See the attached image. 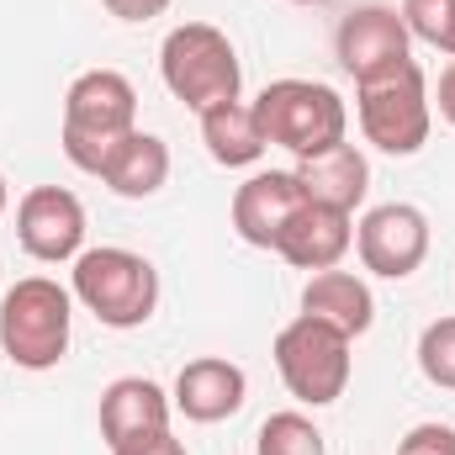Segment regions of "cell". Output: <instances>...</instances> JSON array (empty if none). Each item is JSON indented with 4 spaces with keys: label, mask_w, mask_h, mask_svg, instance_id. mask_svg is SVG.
Wrapping results in <instances>:
<instances>
[{
    "label": "cell",
    "mask_w": 455,
    "mask_h": 455,
    "mask_svg": "<svg viewBox=\"0 0 455 455\" xmlns=\"http://www.w3.org/2000/svg\"><path fill=\"white\" fill-rule=\"evenodd\" d=\"M419 371H424L435 387L455 392V318H435V323L419 334Z\"/></svg>",
    "instance_id": "obj_21"
},
{
    "label": "cell",
    "mask_w": 455,
    "mask_h": 455,
    "mask_svg": "<svg viewBox=\"0 0 455 455\" xmlns=\"http://www.w3.org/2000/svg\"><path fill=\"white\" fill-rule=\"evenodd\" d=\"M355 112H360V132H365V143H376L381 154H397V159L419 154V148L429 143V122H435L424 69L408 59V64H397V69L365 80Z\"/></svg>",
    "instance_id": "obj_6"
},
{
    "label": "cell",
    "mask_w": 455,
    "mask_h": 455,
    "mask_svg": "<svg viewBox=\"0 0 455 455\" xmlns=\"http://www.w3.org/2000/svg\"><path fill=\"white\" fill-rule=\"evenodd\" d=\"M302 202H307V196H302V186H297L291 170H259V175H249V180L233 191V228H238L243 243L275 249L281 228L297 218Z\"/></svg>",
    "instance_id": "obj_11"
},
{
    "label": "cell",
    "mask_w": 455,
    "mask_h": 455,
    "mask_svg": "<svg viewBox=\"0 0 455 455\" xmlns=\"http://www.w3.org/2000/svg\"><path fill=\"white\" fill-rule=\"evenodd\" d=\"M159 75H164L170 96L186 101L196 116L223 107V101H238V85H243V69H238V53H233L228 32L207 27V21H186L164 37Z\"/></svg>",
    "instance_id": "obj_3"
},
{
    "label": "cell",
    "mask_w": 455,
    "mask_h": 455,
    "mask_svg": "<svg viewBox=\"0 0 455 455\" xmlns=\"http://www.w3.org/2000/svg\"><path fill=\"white\" fill-rule=\"evenodd\" d=\"M243 397H249L243 371H238L233 360H223V355H202V360L180 365L170 403H175L191 424H223V419H233V413L243 408Z\"/></svg>",
    "instance_id": "obj_13"
},
{
    "label": "cell",
    "mask_w": 455,
    "mask_h": 455,
    "mask_svg": "<svg viewBox=\"0 0 455 455\" xmlns=\"http://www.w3.org/2000/svg\"><path fill=\"white\" fill-rule=\"evenodd\" d=\"M297 5H323V0H297Z\"/></svg>",
    "instance_id": "obj_27"
},
{
    "label": "cell",
    "mask_w": 455,
    "mask_h": 455,
    "mask_svg": "<svg viewBox=\"0 0 455 455\" xmlns=\"http://www.w3.org/2000/svg\"><path fill=\"white\" fill-rule=\"evenodd\" d=\"M291 175H297V186H302L307 202L334 207V212H349V218H355V207H360L365 191H371V164H365V154H360L355 143H334V148H318V154L297 159Z\"/></svg>",
    "instance_id": "obj_14"
},
{
    "label": "cell",
    "mask_w": 455,
    "mask_h": 455,
    "mask_svg": "<svg viewBox=\"0 0 455 455\" xmlns=\"http://www.w3.org/2000/svg\"><path fill=\"white\" fill-rule=\"evenodd\" d=\"M16 243L43 259V265H64L85 254V207L75 191L64 186H32L16 207Z\"/></svg>",
    "instance_id": "obj_9"
},
{
    "label": "cell",
    "mask_w": 455,
    "mask_h": 455,
    "mask_svg": "<svg viewBox=\"0 0 455 455\" xmlns=\"http://www.w3.org/2000/svg\"><path fill=\"white\" fill-rule=\"evenodd\" d=\"M254 122H259L265 143L307 159L318 148L344 143L349 112H344L339 91H329L318 80H270L259 91V101H254Z\"/></svg>",
    "instance_id": "obj_5"
},
{
    "label": "cell",
    "mask_w": 455,
    "mask_h": 455,
    "mask_svg": "<svg viewBox=\"0 0 455 455\" xmlns=\"http://www.w3.org/2000/svg\"><path fill=\"white\" fill-rule=\"evenodd\" d=\"M69 323L75 297L48 275H27L0 297V349L21 371H53L69 349Z\"/></svg>",
    "instance_id": "obj_2"
},
{
    "label": "cell",
    "mask_w": 455,
    "mask_h": 455,
    "mask_svg": "<svg viewBox=\"0 0 455 455\" xmlns=\"http://www.w3.org/2000/svg\"><path fill=\"white\" fill-rule=\"evenodd\" d=\"M408 43H413V32H408L403 11H392V5H360V11L344 16L339 32H334V53H339L344 69L355 75V85L408 64Z\"/></svg>",
    "instance_id": "obj_10"
},
{
    "label": "cell",
    "mask_w": 455,
    "mask_h": 455,
    "mask_svg": "<svg viewBox=\"0 0 455 455\" xmlns=\"http://www.w3.org/2000/svg\"><path fill=\"white\" fill-rule=\"evenodd\" d=\"M138 127V91L116 69H85L64 96V154L75 170L101 175L112 148Z\"/></svg>",
    "instance_id": "obj_1"
},
{
    "label": "cell",
    "mask_w": 455,
    "mask_h": 455,
    "mask_svg": "<svg viewBox=\"0 0 455 455\" xmlns=\"http://www.w3.org/2000/svg\"><path fill=\"white\" fill-rule=\"evenodd\" d=\"M101 180L112 186L116 196H127V202L154 196L170 180V143L154 138V132H143V127H132L112 148V159L101 164Z\"/></svg>",
    "instance_id": "obj_17"
},
{
    "label": "cell",
    "mask_w": 455,
    "mask_h": 455,
    "mask_svg": "<svg viewBox=\"0 0 455 455\" xmlns=\"http://www.w3.org/2000/svg\"><path fill=\"white\" fill-rule=\"evenodd\" d=\"M355 249H360V265L381 281H408L424 254H429V218L408 202H387V207H371L360 228H355Z\"/></svg>",
    "instance_id": "obj_8"
},
{
    "label": "cell",
    "mask_w": 455,
    "mask_h": 455,
    "mask_svg": "<svg viewBox=\"0 0 455 455\" xmlns=\"http://www.w3.org/2000/svg\"><path fill=\"white\" fill-rule=\"evenodd\" d=\"M435 101H440V116L455 127V59L445 64V75H440V96H435Z\"/></svg>",
    "instance_id": "obj_25"
},
{
    "label": "cell",
    "mask_w": 455,
    "mask_h": 455,
    "mask_svg": "<svg viewBox=\"0 0 455 455\" xmlns=\"http://www.w3.org/2000/svg\"><path fill=\"white\" fill-rule=\"evenodd\" d=\"M403 21L419 43L455 53V0H403Z\"/></svg>",
    "instance_id": "obj_20"
},
{
    "label": "cell",
    "mask_w": 455,
    "mask_h": 455,
    "mask_svg": "<svg viewBox=\"0 0 455 455\" xmlns=\"http://www.w3.org/2000/svg\"><path fill=\"white\" fill-rule=\"evenodd\" d=\"M5 202H11V186H5V175H0V218H5Z\"/></svg>",
    "instance_id": "obj_26"
},
{
    "label": "cell",
    "mask_w": 455,
    "mask_h": 455,
    "mask_svg": "<svg viewBox=\"0 0 455 455\" xmlns=\"http://www.w3.org/2000/svg\"><path fill=\"white\" fill-rule=\"evenodd\" d=\"M275 371L286 381V392L307 408H329L339 403L349 387V334L334 323L302 313L275 334Z\"/></svg>",
    "instance_id": "obj_7"
},
{
    "label": "cell",
    "mask_w": 455,
    "mask_h": 455,
    "mask_svg": "<svg viewBox=\"0 0 455 455\" xmlns=\"http://www.w3.org/2000/svg\"><path fill=\"white\" fill-rule=\"evenodd\" d=\"M254 455H323V435L307 413H270L259 424Z\"/></svg>",
    "instance_id": "obj_19"
},
{
    "label": "cell",
    "mask_w": 455,
    "mask_h": 455,
    "mask_svg": "<svg viewBox=\"0 0 455 455\" xmlns=\"http://www.w3.org/2000/svg\"><path fill=\"white\" fill-rule=\"evenodd\" d=\"M302 313H313V318H323V323H334L339 334L349 339H360L371 323H376V297H371V286L360 281V275H349V270H318L307 286H302Z\"/></svg>",
    "instance_id": "obj_16"
},
{
    "label": "cell",
    "mask_w": 455,
    "mask_h": 455,
    "mask_svg": "<svg viewBox=\"0 0 455 455\" xmlns=\"http://www.w3.org/2000/svg\"><path fill=\"white\" fill-rule=\"evenodd\" d=\"M170 408L175 403L164 397L159 381H148V376H116L112 387L101 392V440H107V451L138 440V435L170 429Z\"/></svg>",
    "instance_id": "obj_15"
},
{
    "label": "cell",
    "mask_w": 455,
    "mask_h": 455,
    "mask_svg": "<svg viewBox=\"0 0 455 455\" xmlns=\"http://www.w3.org/2000/svg\"><path fill=\"white\" fill-rule=\"evenodd\" d=\"M397 455H455V429L451 424H419L403 435Z\"/></svg>",
    "instance_id": "obj_22"
},
{
    "label": "cell",
    "mask_w": 455,
    "mask_h": 455,
    "mask_svg": "<svg viewBox=\"0 0 455 455\" xmlns=\"http://www.w3.org/2000/svg\"><path fill=\"white\" fill-rule=\"evenodd\" d=\"M112 455H186V445L170 435V429H159V435H138V440H127V445H116Z\"/></svg>",
    "instance_id": "obj_23"
},
{
    "label": "cell",
    "mask_w": 455,
    "mask_h": 455,
    "mask_svg": "<svg viewBox=\"0 0 455 455\" xmlns=\"http://www.w3.org/2000/svg\"><path fill=\"white\" fill-rule=\"evenodd\" d=\"M75 297L107 329H143L159 307V270L132 249L101 243L75 259Z\"/></svg>",
    "instance_id": "obj_4"
},
{
    "label": "cell",
    "mask_w": 455,
    "mask_h": 455,
    "mask_svg": "<svg viewBox=\"0 0 455 455\" xmlns=\"http://www.w3.org/2000/svg\"><path fill=\"white\" fill-rule=\"evenodd\" d=\"M202 143L228 170H243V164H254L270 148L259 122H254V107H243V101H223V107L202 112Z\"/></svg>",
    "instance_id": "obj_18"
},
{
    "label": "cell",
    "mask_w": 455,
    "mask_h": 455,
    "mask_svg": "<svg viewBox=\"0 0 455 455\" xmlns=\"http://www.w3.org/2000/svg\"><path fill=\"white\" fill-rule=\"evenodd\" d=\"M349 243H355V223H349V212L318 207V202H302L297 218L281 228L275 254H281L286 265L318 275V270H334V265H339L344 254H349Z\"/></svg>",
    "instance_id": "obj_12"
},
{
    "label": "cell",
    "mask_w": 455,
    "mask_h": 455,
    "mask_svg": "<svg viewBox=\"0 0 455 455\" xmlns=\"http://www.w3.org/2000/svg\"><path fill=\"white\" fill-rule=\"evenodd\" d=\"M101 5L112 11L116 21H154V16L170 11V0H101Z\"/></svg>",
    "instance_id": "obj_24"
}]
</instances>
